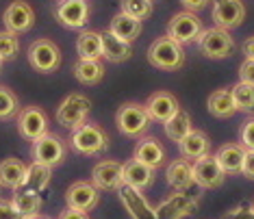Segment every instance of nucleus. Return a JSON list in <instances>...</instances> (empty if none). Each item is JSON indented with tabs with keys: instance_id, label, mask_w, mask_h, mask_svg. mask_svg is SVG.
Here are the masks:
<instances>
[{
	"instance_id": "obj_1",
	"label": "nucleus",
	"mask_w": 254,
	"mask_h": 219,
	"mask_svg": "<svg viewBox=\"0 0 254 219\" xmlns=\"http://www.w3.org/2000/svg\"><path fill=\"white\" fill-rule=\"evenodd\" d=\"M70 146L76 154L83 157H98L105 154L111 148V137L109 132L96 122H85L76 126L70 135Z\"/></svg>"
},
{
	"instance_id": "obj_2",
	"label": "nucleus",
	"mask_w": 254,
	"mask_h": 219,
	"mask_svg": "<svg viewBox=\"0 0 254 219\" xmlns=\"http://www.w3.org/2000/svg\"><path fill=\"white\" fill-rule=\"evenodd\" d=\"M148 61L157 70L178 72L185 67V48L170 35L157 37L148 48Z\"/></svg>"
},
{
	"instance_id": "obj_3",
	"label": "nucleus",
	"mask_w": 254,
	"mask_h": 219,
	"mask_svg": "<svg viewBox=\"0 0 254 219\" xmlns=\"http://www.w3.org/2000/svg\"><path fill=\"white\" fill-rule=\"evenodd\" d=\"M150 124H152V119H150L146 107L139 102H124L115 111V126L128 139H139V137L148 135Z\"/></svg>"
},
{
	"instance_id": "obj_4",
	"label": "nucleus",
	"mask_w": 254,
	"mask_h": 219,
	"mask_svg": "<svg viewBox=\"0 0 254 219\" xmlns=\"http://www.w3.org/2000/svg\"><path fill=\"white\" fill-rule=\"evenodd\" d=\"M202 200V189H189V191H176L170 198H165L157 206V217L159 219H185L195 215Z\"/></svg>"
},
{
	"instance_id": "obj_5",
	"label": "nucleus",
	"mask_w": 254,
	"mask_h": 219,
	"mask_svg": "<svg viewBox=\"0 0 254 219\" xmlns=\"http://www.w3.org/2000/svg\"><path fill=\"white\" fill-rule=\"evenodd\" d=\"M26 59H28V65L33 67L35 72L39 74H53L61 67V48L57 46L53 39L48 37H39L35 39L26 50Z\"/></svg>"
},
{
	"instance_id": "obj_6",
	"label": "nucleus",
	"mask_w": 254,
	"mask_h": 219,
	"mask_svg": "<svg viewBox=\"0 0 254 219\" xmlns=\"http://www.w3.org/2000/svg\"><path fill=\"white\" fill-rule=\"evenodd\" d=\"M91 113V100L85 94H74L65 96L61 100V105L57 107V113H55V119L61 128H67V130H74L76 126L87 122Z\"/></svg>"
},
{
	"instance_id": "obj_7",
	"label": "nucleus",
	"mask_w": 254,
	"mask_h": 219,
	"mask_svg": "<svg viewBox=\"0 0 254 219\" xmlns=\"http://www.w3.org/2000/svg\"><path fill=\"white\" fill-rule=\"evenodd\" d=\"M195 44H198L200 53L204 56H209V59H228L237 50V44L233 35H230V31L219 28V26L204 28L200 33V37L195 39Z\"/></svg>"
},
{
	"instance_id": "obj_8",
	"label": "nucleus",
	"mask_w": 254,
	"mask_h": 219,
	"mask_svg": "<svg viewBox=\"0 0 254 219\" xmlns=\"http://www.w3.org/2000/svg\"><path fill=\"white\" fill-rule=\"evenodd\" d=\"M53 15L63 28L83 31L91 18V7L87 0H59L53 9Z\"/></svg>"
},
{
	"instance_id": "obj_9",
	"label": "nucleus",
	"mask_w": 254,
	"mask_h": 219,
	"mask_svg": "<svg viewBox=\"0 0 254 219\" xmlns=\"http://www.w3.org/2000/svg\"><path fill=\"white\" fill-rule=\"evenodd\" d=\"M202 31H204V26H202V20L198 18V13L187 11V9L174 13L172 20L167 22V35L172 39H176L181 46L193 44L200 37Z\"/></svg>"
},
{
	"instance_id": "obj_10",
	"label": "nucleus",
	"mask_w": 254,
	"mask_h": 219,
	"mask_svg": "<svg viewBox=\"0 0 254 219\" xmlns=\"http://www.w3.org/2000/svg\"><path fill=\"white\" fill-rule=\"evenodd\" d=\"M65 154H67L65 141H63L59 135H55V132L42 135L37 141H33V148H31L33 161L42 163V165H48V167L61 165L63 161H65Z\"/></svg>"
},
{
	"instance_id": "obj_11",
	"label": "nucleus",
	"mask_w": 254,
	"mask_h": 219,
	"mask_svg": "<svg viewBox=\"0 0 254 219\" xmlns=\"http://www.w3.org/2000/svg\"><path fill=\"white\" fill-rule=\"evenodd\" d=\"M15 122H18L20 137L31 143L48 132V115H46L42 107H35V105L22 107L20 113L15 115Z\"/></svg>"
},
{
	"instance_id": "obj_12",
	"label": "nucleus",
	"mask_w": 254,
	"mask_h": 219,
	"mask_svg": "<svg viewBox=\"0 0 254 219\" xmlns=\"http://www.w3.org/2000/svg\"><path fill=\"white\" fill-rule=\"evenodd\" d=\"M211 20L215 26L233 31V28L244 24L248 11L241 0H211Z\"/></svg>"
},
{
	"instance_id": "obj_13",
	"label": "nucleus",
	"mask_w": 254,
	"mask_h": 219,
	"mask_svg": "<svg viewBox=\"0 0 254 219\" xmlns=\"http://www.w3.org/2000/svg\"><path fill=\"white\" fill-rule=\"evenodd\" d=\"M193 169V182L195 187H200L202 191L204 189H219L226 180V174L222 171V167L217 165V161L213 154H204V157L195 159L191 163Z\"/></svg>"
},
{
	"instance_id": "obj_14",
	"label": "nucleus",
	"mask_w": 254,
	"mask_h": 219,
	"mask_svg": "<svg viewBox=\"0 0 254 219\" xmlns=\"http://www.w3.org/2000/svg\"><path fill=\"white\" fill-rule=\"evenodd\" d=\"M2 24L15 35H24L35 26V11L26 0H13L2 13Z\"/></svg>"
},
{
	"instance_id": "obj_15",
	"label": "nucleus",
	"mask_w": 254,
	"mask_h": 219,
	"mask_svg": "<svg viewBox=\"0 0 254 219\" xmlns=\"http://www.w3.org/2000/svg\"><path fill=\"white\" fill-rule=\"evenodd\" d=\"M98 202H100V189H96L94 182L76 180V182H72L65 191V206L67 209L89 213L98 206Z\"/></svg>"
},
{
	"instance_id": "obj_16",
	"label": "nucleus",
	"mask_w": 254,
	"mask_h": 219,
	"mask_svg": "<svg viewBox=\"0 0 254 219\" xmlns=\"http://www.w3.org/2000/svg\"><path fill=\"white\" fill-rule=\"evenodd\" d=\"M118 198L122 202L124 211L128 213L130 219H159L157 209L143 198V193L139 189H132L128 184H122V187L118 189Z\"/></svg>"
},
{
	"instance_id": "obj_17",
	"label": "nucleus",
	"mask_w": 254,
	"mask_h": 219,
	"mask_svg": "<svg viewBox=\"0 0 254 219\" xmlns=\"http://www.w3.org/2000/svg\"><path fill=\"white\" fill-rule=\"evenodd\" d=\"M91 182L100 191H118L124 184L122 180V163L115 159L98 161L91 169Z\"/></svg>"
},
{
	"instance_id": "obj_18",
	"label": "nucleus",
	"mask_w": 254,
	"mask_h": 219,
	"mask_svg": "<svg viewBox=\"0 0 254 219\" xmlns=\"http://www.w3.org/2000/svg\"><path fill=\"white\" fill-rule=\"evenodd\" d=\"M132 159L139 161L143 165H148V167H152V169H159V167L165 165L167 152H165L163 143H161L157 137L143 135V137H139L135 150H132Z\"/></svg>"
},
{
	"instance_id": "obj_19",
	"label": "nucleus",
	"mask_w": 254,
	"mask_h": 219,
	"mask_svg": "<svg viewBox=\"0 0 254 219\" xmlns=\"http://www.w3.org/2000/svg\"><path fill=\"white\" fill-rule=\"evenodd\" d=\"M143 107H146V111H148L152 122L163 124L181 109V102H178V98L172 94V91H154V94L148 96V100Z\"/></svg>"
},
{
	"instance_id": "obj_20",
	"label": "nucleus",
	"mask_w": 254,
	"mask_h": 219,
	"mask_svg": "<svg viewBox=\"0 0 254 219\" xmlns=\"http://www.w3.org/2000/svg\"><path fill=\"white\" fill-rule=\"evenodd\" d=\"M154 176H157V169L139 163V161L130 159L122 163V180L124 184H128L132 189H139V191H146L154 184Z\"/></svg>"
},
{
	"instance_id": "obj_21",
	"label": "nucleus",
	"mask_w": 254,
	"mask_h": 219,
	"mask_svg": "<svg viewBox=\"0 0 254 219\" xmlns=\"http://www.w3.org/2000/svg\"><path fill=\"white\" fill-rule=\"evenodd\" d=\"M165 182L170 184L174 191H189L195 187L193 182V169H191V161L187 159H174L167 163L165 169Z\"/></svg>"
},
{
	"instance_id": "obj_22",
	"label": "nucleus",
	"mask_w": 254,
	"mask_h": 219,
	"mask_svg": "<svg viewBox=\"0 0 254 219\" xmlns=\"http://www.w3.org/2000/svg\"><path fill=\"white\" fill-rule=\"evenodd\" d=\"M215 161L217 165L222 167V171L226 176H237L241 174V165H244V157H246V148L241 143H224L219 146V150L215 154Z\"/></svg>"
},
{
	"instance_id": "obj_23",
	"label": "nucleus",
	"mask_w": 254,
	"mask_h": 219,
	"mask_svg": "<svg viewBox=\"0 0 254 219\" xmlns=\"http://www.w3.org/2000/svg\"><path fill=\"white\" fill-rule=\"evenodd\" d=\"M178 150H181V157L187 161H195L204 154H211V139L204 130L193 128L185 139L178 143Z\"/></svg>"
},
{
	"instance_id": "obj_24",
	"label": "nucleus",
	"mask_w": 254,
	"mask_h": 219,
	"mask_svg": "<svg viewBox=\"0 0 254 219\" xmlns=\"http://www.w3.org/2000/svg\"><path fill=\"white\" fill-rule=\"evenodd\" d=\"M102 37V56L111 63H124L132 56V44L124 42V39L111 35L109 31L100 33Z\"/></svg>"
},
{
	"instance_id": "obj_25",
	"label": "nucleus",
	"mask_w": 254,
	"mask_h": 219,
	"mask_svg": "<svg viewBox=\"0 0 254 219\" xmlns=\"http://www.w3.org/2000/svg\"><path fill=\"white\" fill-rule=\"evenodd\" d=\"M111 35L115 37H120V39H124V42H135L137 37L141 35V31H143V22L141 20H135V18H130V15H126V13H115L113 15V20H111V24H109L107 28Z\"/></svg>"
},
{
	"instance_id": "obj_26",
	"label": "nucleus",
	"mask_w": 254,
	"mask_h": 219,
	"mask_svg": "<svg viewBox=\"0 0 254 219\" xmlns=\"http://www.w3.org/2000/svg\"><path fill=\"white\" fill-rule=\"evenodd\" d=\"M74 78L78 80L80 85H98L102 78H105V65H102L100 59H76V63L72 65Z\"/></svg>"
},
{
	"instance_id": "obj_27",
	"label": "nucleus",
	"mask_w": 254,
	"mask_h": 219,
	"mask_svg": "<svg viewBox=\"0 0 254 219\" xmlns=\"http://www.w3.org/2000/svg\"><path fill=\"white\" fill-rule=\"evenodd\" d=\"M26 178V165L20 159L9 157L0 163V187L4 189H20Z\"/></svg>"
},
{
	"instance_id": "obj_28",
	"label": "nucleus",
	"mask_w": 254,
	"mask_h": 219,
	"mask_svg": "<svg viewBox=\"0 0 254 219\" xmlns=\"http://www.w3.org/2000/svg\"><path fill=\"white\" fill-rule=\"evenodd\" d=\"M206 109L215 119H230L237 113L230 89H215L206 100Z\"/></svg>"
},
{
	"instance_id": "obj_29",
	"label": "nucleus",
	"mask_w": 254,
	"mask_h": 219,
	"mask_svg": "<svg viewBox=\"0 0 254 219\" xmlns=\"http://www.w3.org/2000/svg\"><path fill=\"white\" fill-rule=\"evenodd\" d=\"M11 202H13V206H15V209H18L26 219L39 215V211H42V204H44L42 193L33 191V189H28V187L15 189V193H13V198H11Z\"/></svg>"
},
{
	"instance_id": "obj_30",
	"label": "nucleus",
	"mask_w": 254,
	"mask_h": 219,
	"mask_svg": "<svg viewBox=\"0 0 254 219\" xmlns=\"http://www.w3.org/2000/svg\"><path fill=\"white\" fill-rule=\"evenodd\" d=\"M191 130H193L191 115L185 111V109H178L167 122H163V132L167 135V139L174 141V143H181Z\"/></svg>"
},
{
	"instance_id": "obj_31",
	"label": "nucleus",
	"mask_w": 254,
	"mask_h": 219,
	"mask_svg": "<svg viewBox=\"0 0 254 219\" xmlns=\"http://www.w3.org/2000/svg\"><path fill=\"white\" fill-rule=\"evenodd\" d=\"M76 53H78V59H102L100 33L83 28L76 37Z\"/></svg>"
},
{
	"instance_id": "obj_32",
	"label": "nucleus",
	"mask_w": 254,
	"mask_h": 219,
	"mask_svg": "<svg viewBox=\"0 0 254 219\" xmlns=\"http://www.w3.org/2000/svg\"><path fill=\"white\" fill-rule=\"evenodd\" d=\"M50 178H53V167L33 161V163L26 167V178H24V184H22V187H28V189H33V191L42 193L48 189Z\"/></svg>"
},
{
	"instance_id": "obj_33",
	"label": "nucleus",
	"mask_w": 254,
	"mask_h": 219,
	"mask_svg": "<svg viewBox=\"0 0 254 219\" xmlns=\"http://www.w3.org/2000/svg\"><path fill=\"white\" fill-rule=\"evenodd\" d=\"M230 94H233L237 111L248 113V115L254 113V85H248V83H241L239 80L237 85L230 87Z\"/></svg>"
},
{
	"instance_id": "obj_34",
	"label": "nucleus",
	"mask_w": 254,
	"mask_h": 219,
	"mask_svg": "<svg viewBox=\"0 0 254 219\" xmlns=\"http://www.w3.org/2000/svg\"><path fill=\"white\" fill-rule=\"evenodd\" d=\"M20 98L13 89L0 85V122H9L20 113Z\"/></svg>"
},
{
	"instance_id": "obj_35",
	"label": "nucleus",
	"mask_w": 254,
	"mask_h": 219,
	"mask_svg": "<svg viewBox=\"0 0 254 219\" xmlns=\"http://www.w3.org/2000/svg\"><path fill=\"white\" fill-rule=\"evenodd\" d=\"M152 2L154 0H120V7H122V13L143 22L152 15Z\"/></svg>"
},
{
	"instance_id": "obj_36",
	"label": "nucleus",
	"mask_w": 254,
	"mask_h": 219,
	"mask_svg": "<svg viewBox=\"0 0 254 219\" xmlns=\"http://www.w3.org/2000/svg\"><path fill=\"white\" fill-rule=\"evenodd\" d=\"M20 55V37L11 31H0V59L13 61Z\"/></svg>"
},
{
	"instance_id": "obj_37",
	"label": "nucleus",
	"mask_w": 254,
	"mask_h": 219,
	"mask_svg": "<svg viewBox=\"0 0 254 219\" xmlns=\"http://www.w3.org/2000/svg\"><path fill=\"white\" fill-rule=\"evenodd\" d=\"M239 143L246 150H254V117H248L239 128Z\"/></svg>"
},
{
	"instance_id": "obj_38",
	"label": "nucleus",
	"mask_w": 254,
	"mask_h": 219,
	"mask_svg": "<svg viewBox=\"0 0 254 219\" xmlns=\"http://www.w3.org/2000/svg\"><path fill=\"white\" fill-rule=\"evenodd\" d=\"M222 219H254V206L244 202V204H239V206H235V209L226 211Z\"/></svg>"
},
{
	"instance_id": "obj_39",
	"label": "nucleus",
	"mask_w": 254,
	"mask_h": 219,
	"mask_svg": "<svg viewBox=\"0 0 254 219\" xmlns=\"http://www.w3.org/2000/svg\"><path fill=\"white\" fill-rule=\"evenodd\" d=\"M0 219H26L22 213L13 206L11 200H2L0 198Z\"/></svg>"
},
{
	"instance_id": "obj_40",
	"label": "nucleus",
	"mask_w": 254,
	"mask_h": 219,
	"mask_svg": "<svg viewBox=\"0 0 254 219\" xmlns=\"http://www.w3.org/2000/svg\"><path fill=\"white\" fill-rule=\"evenodd\" d=\"M239 80L254 85V59H244V63L239 65Z\"/></svg>"
},
{
	"instance_id": "obj_41",
	"label": "nucleus",
	"mask_w": 254,
	"mask_h": 219,
	"mask_svg": "<svg viewBox=\"0 0 254 219\" xmlns=\"http://www.w3.org/2000/svg\"><path fill=\"white\" fill-rule=\"evenodd\" d=\"M241 176H246L248 180H254V150H246L244 165H241Z\"/></svg>"
},
{
	"instance_id": "obj_42",
	"label": "nucleus",
	"mask_w": 254,
	"mask_h": 219,
	"mask_svg": "<svg viewBox=\"0 0 254 219\" xmlns=\"http://www.w3.org/2000/svg\"><path fill=\"white\" fill-rule=\"evenodd\" d=\"M181 4L187 11H193V13H198V11H202L204 7H209L211 0H181Z\"/></svg>"
},
{
	"instance_id": "obj_43",
	"label": "nucleus",
	"mask_w": 254,
	"mask_h": 219,
	"mask_svg": "<svg viewBox=\"0 0 254 219\" xmlns=\"http://www.w3.org/2000/svg\"><path fill=\"white\" fill-rule=\"evenodd\" d=\"M57 219H91L89 213H83V211H74V209H65L59 213Z\"/></svg>"
},
{
	"instance_id": "obj_44",
	"label": "nucleus",
	"mask_w": 254,
	"mask_h": 219,
	"mask_svg": "<svg viewBox=\"0 0 254 219\" xmlns=\"http://www.w3.org/2000/svg\"><path fill=\"white\" fill-rule=\"evenodd\" d=\"M241 50H244L246 59H254V35L248 37L244 44H241Z\"/></svg>"
},
{
	"instance_id": "obj_45",
	"label": "nucleus",
	"mask_w": 254,
	"mask_h": 219,
	"mask_svg": "<svg viewBox=\"0 0 254 219\" xmlns=\"http://www.w3.org/2000/svg\"><path fill=\"white\" fill-rule=\"evenodd\" d=\"M28 219H50V217H44V215H35V217H28Z\"/></svg>"
},
{
	"instance_id": "obj_46",
	"label": "nucleus",
	"mask_w": 254,
	"mask_h": 219,
	"mask_svg": "<svg viewBox=\"0 0 254 219\" xmlns=\"http://www.w3.org/2000/svg\"><path fill=\"white\" fill-rule=\"evenodd\" d=\"M2 65H4V61H2V59H0V72H2Z\"/></svg>"
},
{
	"instance_id": "obj_47",
	"label": "nucleus",
	"mask_w": 254,
	"mask_h": 219,
	"mask_svg": "<svg viewBox=\"0 0 254 219\" xmlns=\"http://www.w3.org/2000/svg\"><path fill=\"white\" fill-rule=\"evenodd\" d=\"M252 206H254V202H252Z\"/></svg>"
},
{
	"instance_id": "obj_48",
	"label": "nucleus",
	"mask_w": 254,
	"mask_h": 219,
	"mask_svg": "<svg viewBox=\"0 0 254 219\" xmlns=\"http://www.w3.org/2000/svg\"><path fill=\"white\" fill-rule=\"evenodd\" d=\"M0 189H2V187H0Z\"/></svg>"
}]
</instances>
